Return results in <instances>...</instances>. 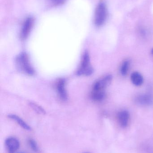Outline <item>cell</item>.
I'll use <instances>...</instances> for the list:
<instances>
[{"mask_svg":"<svg viewBox=\"0 0 153 153\" xmlns=\"http://www.w3.org/2000/svg\"><path fill=\"white\" fill-rule=\"evenodd\" d=\"M113 76L110 74L106 75L96 81L93 86L91 98L96 102H101L106 96L105 89L112 82Z\"/></svg>","mask_w":153,"mask_h":153,"instance_id":"cell-1","label":"cell"},{"mask_svg":"<svg viewBox=\"0 0 153 153\" xmlns=\"http://www.w3.org/2000/svg\"><path fill=\"white\" fill-rule=\"evenodd\" d=\"M16 64L18 70L22 73L30 76L35 74V71L31 66L28 56L26 53H21L17 56Z\"/></svg>","mask_w":153,"mask_h":153,"instance_id":"cell-2","label":"cell"},{"mask_svg":"<svg viewBox=\"0 0 153 153\" xmlns=\"http://www.w3.org/2000/svg\"><path fill=\"white\" fill-rule=\"evenodd\" d=\"M107 5L104 1H101L96 7L94 15V24L100 27L105 23L107 17Z\"/></svg>","mask_w":153,"mask_h":153,"instance_id":"cell-3","label":"cell"},{"mask_svg":"<svg viewBox=\"0 0 153 153\" xmlns=\"http://www.w3.org/2000/svg\"><path fill=\"white\" fill-rule=\"evenodd\" d=\"M93 69L90 63V55L86 52L82 58L81 65L76 72L78 76H89L93 73Z\"/></svg>","mask_w":153,"mask_h":153,"instance_id":"cell-4","label":"cell"},{"mask_svg":"<svg viewBox=\"0 0 153 153\" xmlns=\"http://www.w3.org/2000/svg\"><path fill=\"white\" fill-rule=\"evenodd\" d=\"M34 23V19L28 17L24 21L20 32V38L22 40L26 39L28 36Z\"/></svg>","mask_w":153,"mask_h":153,"instance_id":"cell-5","label":"cell"},{"mask_svg":"<svg viewBox=\"0 0 153 153\" xmlns=\"http://www.w3.org/2000/svg\"><path fill=\"white\" fill-rule=\"evenodd\" d=\"M5 145L8 153H15L19 149L20 143L15 137H9L5 140Z\"/></svg>","mask_w":153,"mask_h":153,"instance_id":"cell-6","label":"cell"},{"mask_svg":"<svg viewBox=\"0 0 153 153\" xmlns=\"http://www.w3.org/2000/svg\"><path fill=\"white\" fill-rule=\"evenodd\" d=\"M135 102L142 106H150L153 104V97L149 94H142L136 97Z\"/></svg>","mask_w":153,"mask_h":153,"instance_id":"cell-7","label":"cell"},{"mask_svg":"<svg viewBox=\"0 0 153 153\" xmlns=\"http://www.w3.org/2000/svg\"><path fill=\"white\" fill-rule=\"evenodd\" d=\"M130 114L127 111H121L118 113V121L122 127L126 128L128 126L130 121Z\"/></svg>","mask_w":153,"mask_h":153,"instance_id":"cell-8","label":"cell"},{"mask_svg":"<svg viewBox=\"0 0 153 153\" xmlns=\"http://www.w3.org/2000/svg\"><path fill=\"white\" fill-rule=\"evenodd\" d=\"M57 91L60 99L64 101L67 100V94L66 89V81L64 79H61L57 84Z\"/></svg>","mask_w":153,"mask_h":153,"instance_id":"cell-9","label":"cell"},{"mask_svg":"<svg viewBox=\"0 0 153 153\" xmlns=\"http://www.w3.org/2000/svg\"><path fill=\"white\" fill-rule=\"evenodd\" d=\"M8 117L9 118L13 120L16 121L23 129L28 130V131H30L31 130V128L30 127V126L19 116L14 115V114H10V115H8Z\"/></svg>","mask_w":153,"mask_h":153,"instance_id":"cell-10","label":"cell"},{"mask_svg":"<svg viewBox=\"0 0 153 153\" xmlns=\"http://www.w3.org/2000/svg\"><path fill=\"white\" fill-rule=\"evenodd\" d=\"M131 80L132 83L136 86H140L144 82L143 76L138 72H134L131 75Z\"/></svg>","mask_w":153,"mask_h":153,"instance_id":"cell-11","label":"cell"},{"mask_svg":"<svg viewBox=\"0 0 153 153\" xmlns=\"http://www.w3.org/2000/svg\"><path fill=\"white\" fill-rule=\"evenodd\" d=\"M130 63L129 60H125L122 63L120 68V72L123 76H126L127 74L130 67Z\"/></svg>","mask_w":153,"mask_h":153,"instance_id":"cell-12","label":"cell"},{"mask_svg":"<svg viewBox=\"0 0 153 153\" xmlns=\"http://www.w3.org/2000/svg\"><path fill=\"white\" fill-rule=\"evenodd\" d=\"M29 144L33 152L36 153H40V150L39 148L37 142L35 140L32 139H30L29 140Z\"/></svg>","mask_w":153,"mask_h":153,"instance_id":"cell-13","label":"cell"},{"mask_svg":"<svg viewBox=\"0 0 153 153\" xmlns=\"http://www.w3.org/2000/svg\"><path fill=\"white\" fill-rule=\"evenodd\" d=\"M30 105L33 108V109L35 110L37 112H39L40 113H42V114L45 113V112L44 111V109H42V108H40L39 106L37 105V104L31 102V103H30Z\"/></svg>","mask_w":153,"mask_h":153,"instance_id":"cell-14","label":"cell"},{"mask_svg":"<svg viewBox=\"0 0 153 153\" xmlns=\"http://www.w3.org/2000/svg\"><path fill=\"white\" fill-rule=\"evenodd\" d=\"M51 3L55 5H61L65 1V0H49Z\"/></svg>","mask_w":153,"mask_h":153,"instance_id":"cell-15","label":"cell"},{"mask_svg":"<svg viewBox=\"0 0 153 153\" xmlns=\"http://www.w3.org/2000/svg\"><path fill=\"white\" fill-rule=\"evenodd\" d=\"M151 52H152V53L153 54V48L152 49V51H151Z\"/></svg>","mask_w":153,"mask_h":153,"instance_id":"cell-16","label":"cell"},{"mask_svg":"<svg viewBox=\"0 0 153 153\" xmlns=\"http://www.w3.org/2000/svg\"><path fill=\"white\" fill-rule=\"evenodd\" d=\"M24 153V152H19V153Z\"/></svg>","mask_w":153,"mask_h":153,"instance_id":"cell-17","label":"cell"},{"mask_svg":"<svg viewBox=\"0 0 153 153\" xmlns=\"http://www.w3.org/2000/svg\"></svg>","mask_w":153,"mask_h":153,"instance_id":"cell-18","label":"cell"}]
</instances>
